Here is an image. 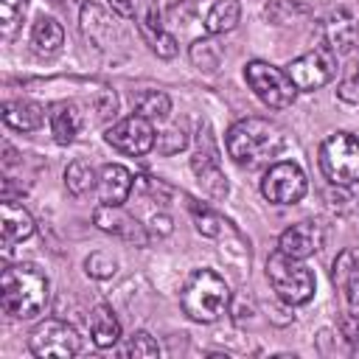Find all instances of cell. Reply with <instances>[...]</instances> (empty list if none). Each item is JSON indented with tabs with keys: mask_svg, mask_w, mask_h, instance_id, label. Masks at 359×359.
<instances>
[{
	"mask_svg": "<svg viewBox=\"0 0 359 359\" xmlns=\"http://www.w3.org/2000/svg\"><path fill=\"white\" fill-rule=\"evenodd\" d=\"M196 210V230L199 233H205V236H219L222 233V219L213 213V210H208V208H194Z\"/></svg>",
	"mask_w": 359,
	"mask_h": 359,
	"instance_id": "cell-32",
	"label": "cell"
},
{
	"mask_svg": "<svg viewBox=\"0 0 359 359\" xmlns=\"http://www.w3.org/2000/svg\"><path fill=\"white\" fill-rule=\"evenodd\" d=\"M50 121V135L59 146H67L76 140V135L81 132V112L73 101H56L48 112Z\"/></svg>",
	"mask_w": 359,
	"mask_h": 359,
	"instance_id": "cell-18",
	"label": "cell"
},
{
	"mask_svg": "<svg viewBox=\"0 0 359 359\" xmlns=\"http://www.w3.org/2000/svg\"><path fill=\"white\" fill-rule=\"evenodd\" d=\"M93 219H95V224H98L104 233H112V236H121V238L137 241V244L146 241V236L140 233V224H137L132 216H126V213L121 210V205H101V208H95Z\"/></svg>",
	"mask_w": 359,
	"mask_h": 359,
	"instance_id": "cell-17",
	"label": "cell"
},
{
	"mask_svg": "<svg viewBox=\"0 0 359 359\" xmlns=\"http://www.w3.org/2000/svg\"><path fill=\"white\" fill-rule=\"evenodd\" d=\"M50 300L48 278L36 264H14L3 269L0 278V303L3 311L14 320H36L45 314Z\"/></svg>",
	"mask_w": 359,
	"mask_h": 359,
	"instance_id": "cell-1",
	"label": "cell"
},
{
	"mask_svg": "<svg viewBox=\"0 0 359 359\" xmlns=\"http://www.w3.org/2000/svg\"><path fill=\"white\" fill-rule=\"evenodd\" d=\"M339 98L348 104H359V62H348L339 76Z\"/></svg>",
	"mask_w": 359,
	"mask_h": 359,
	"instance_id": "cell-28",
	"label": "cell"
},
{
	"mask_svg": "<svg viewBox=\"0 0 359 359\" xmlns=\"http://www.w3.org/2000/svg\"><path fill=\"white\" fill-rule=\"evenodd\" d=\"M132 171L121 163H107L98 174V199L101 205H123L132 194Z\"/></svg>",
	"mask_w": 359,
	"mask_h": 359,
	"instance_id": "cell-14",
	"label": "cell"
},
{
	"mask_svg": "<svg viewBox=\"0 0 359 359\" xmlns=\"http://www.w3.org/2000/svg\"><path fill=\"white\" fill-rule=\"evenodd\" d=\"M118 353H121V356H135V359H151V356L160 353V348H157V342L151 339V334L135 331V334L121 345Z\"/></svg>",
	"mask_w": 359,
	"mask_h": 359,
	"instance_id": "cell-26",
	"label": "cell"
},
{
	"mask_svg": "<svg viewBox=\"0 0 359 359\" xmlns=\"http://www.w3.org/2000/svg\"><path fill=\"white\" fill-rule=\"evenodd\" d=\"M180 300H182V311L194 323H213L224 314L227 300H230V289H227L224 278L216 275L213 269H196L185 280Z\"/></svg>",
	"mask_w": 359,
	"mask_h": 359,
	"instance_id": "cell-3",
	"label": "cell"
},
{
	"mask_svg": "<svg viewBox=\"0 0 359 359\" xmlns=\"http://www.w3.org/2000/svg\"><path fill=\"white\" fill-rule=\"evenodd\" d=\"M90 334H93V342L98 348L118 345V339H121V323H118V317H115V311L109 306L101 303V306H95L90 311Z\"/></svg>",
	"mask_w": 359,
	"mask_h": 359,
	"instance_id": "cell-21",
	"label": "cell"
},
{
	"mask_svg": "<svg viewBox=\"0 0 359 359\" xmlns=\"http://www.w3.org/2000/svg\"><path fill=\"white\" fill-rule=\"evenodd\" d=\"M191 165H194L199 182L208 188L210 196H224L227 194V180H224V174L219 168V151H216V143H213L208 126H205V135L199 132V149H196Z\"/></svg>",
	"mask_w": 359,
	"mask_h": 359,
	"instance_id": "cell-12",
	"label": "cell"
},
{
	"mask_svg": "<svg viewBox=\"0 0 359 359\" xmlns=\"http://www.w3.org/2000/svg\"><path fill=\"white\" fill-rule=\"evenodd\" d=\"M65 185H67V191L73 196H84L98 185V177H95V171H93V165L87 160H73L65 168Z\"/></svg>",
	"mask_w": 359,
	"mask_h": 359,
	"instance_id": "cell-24",
	"label": "cell"
},
{
	"mask_svg": "<svg viewBox=\"0 0 359 359\" xmlns=\"http://www.w3.org/2000/svg\"><path fill=\"white\" fill-rule=\"evenodd\" d=\"M286 76L292 79V84L297 90H320L323 84H328L337 76V53L328 45H320L297 59H292V65L286 67Z\"/></svg>",
	"mask_w": 359,
	"mask_h": 359,
	"instance_id": "cell-8",
	"label": "cell"
},
{
	"mask_svg": "<svg viewBox=\"0 0 359 359\" xmlns=\"http://www.w3.org/2000/svg\"><path fill=\"white\" fill-rule=\"evenodd\" d=\"M356 39H359V25H356L353 14L345 11V8L331 11L328 20H325V42H328V48L334 53H351Z\"/></svg>",
	"mask_w": 359,
	"mask_h": 359,
	"instance_id": "cell-15",
	"label": "cell"
},
{
	"mask_svg": "<svg viewBox=\"0 0 359 359\" xmlns=\"http://www.w3.org/2000/svg\"><path fill=\"white\" fill-rule=\"evenodd\" d=\"M135 112L140 115V118H146V121H163V118H168V112H171V98L165 95V93H160V90H146V93H140L137 98H135Z\"/></svg>",
	"mask_w": 359,
	"mask_h": 359,
	"instance_id": "cell-25",
	"label": "cell"
},
{
	"mask_svg": "<svg viewBox=\"0 0 359 359\" xmlns=\"http://www.w3.org/2000/svg\"><path fill=\"white\" fill-rule=\"evenodd\" d=\"M135 22H137V31H140L143 42H146L160 59H174V56H177L180 45H177V39L163 28L157 0H140V6H137V11H135Z\"/></svg>",
	"mask_w": 359,
	"mask_h": 359,
	"instance_id": "cell-11",
	"label": "cell"
},
{
	"mask_svg": "<svg viewBox=\"0 0 359 359\" xmlns=\"http://www.w3.org/2000/svg\"><path fill=\"white\" fill-rule=\"evenodd\" d=\"M25 17V0H0V31L3 36H14Z\"/></svg>",
	"mask_w": 359,
	"mask_h": 359,
	"instance_id": "cell-27",
	"label": "cell"
},
{
	"mask_svg": "<svg viewBox=\"0 0 359 359\" xmlns=\"http://www.w3.org/2000/svg\"><path fill=\"white\" fill-rule=\"evenodd\" d=\"M109 3V8L115 11V14H121V17H135V11H137V6H140V0H107Z\"/></svg>",
	"mask_w": 359,
	"mask_h": 359,
	"instance_id": "cell-33",
	"label": "cell"
},
{
	"mask_svg": "<svg viewBox=\"0 0 359 359\" xmlns=\"http://www.w3.org/2000/svg\"><path fill=\"white\" fill-rule=\"evenodd\" d=\"M28 348L39 359H48V356H53V359H70V356L79 353L81 339H79V334H76L73 325H67L62 320H42L31 331Z\"/></svg>",
	"mask_w": 359,
	"mask_h": 359,
	"instance_id": "cell-7",
	"label": "cell"
},
{
	"mask_svg": "<svg viewBox=\"0 0 359 359\" xmlns=\"http://www.w3.org/2000/svg\"><path fill=\"white\" fill-rule=\"evenodd\" d=\"M323 241H325V233H323L320 222L306 219V222H297V224H292V227H286V230L280 233L278 250H280L283 255H292V258L306 261L309 255H314V252L323 247Z\"/></svg>",
	"mask_w": 359,
	"mask_h": 359,
	"instance_id": "cell-13",
	"label": "cell"
},
{
	"mask_svg": "<svg viewBox=\"0 0 359 359\" xmlns=\"http://www.w3.org/2000/svg\"><path fill=\"white\" fill-rule=\"evenodd\" d=\"M84 269H87V275H90V278L104 280V278H112V275H115L118 264H115V258H112V255H107V252H93V255L84 261Z\"/></svg>",
	"mask_w": 359,
	"mask_h": 359,
	"instance_id": "cell-30",
	"label": "cell"
},
{
	"mask_svg": "<svg viewBox=\"0 0 359 359\" xmlns=\"http://www.w3.org/2000/svg\"><path fill=\"white\" fill-rule=\"evenodd\" d=\"M65 42V31L53 17H39L31 28V45L39 56H53L62 50Z\"/></svg>",
	"mask_w": 359,
	"mask_h": 359,
	"instance_id": "cell-22",
	"label": "cell"
},
{
	"mask_svg": "<svg viewBox=\"0 0 359 359\" xmlns=\"http://www.w3.org/2000/svg\"><path fill=\"white\" fill-rule=\"evenodd\" d=\"M306 191H309V180L303 168L289 160L272 163L261 180V194L275 205H294L306 196Z\"/></svg>",
	"mask_w": 359,
	"mask_h": 359,
	"instance_id": "cell-9",
	"label": "cell"
},
{
	"mask_svg": "<svg viewBox=\"0 0 359 359\" xmlns=\"http://www.w3.org/2000/svg\"><path fill=\"white\" fill-rule=\"evenodd\" d=\"M3 123L17 132H36L45 123V109L36 101H6L3 104Z\"/></svg>",
	"mask_w": 359,
	"mask_h": 359,
	"instance_id": "cell-20",
	"label": "cell"
},
{
	"mask_svg": "<svg viewBox=\"0 0 359 359\" xmlns=\"http://www.w3.org/2000/svg\"><path fill=\"white\" fill-rule=\"evenodd\" d=\"M185 143H188V137H185V132H182L180 126L160 129L157 137H154V149H157L160 154H177V151L185 149Z\"/></svg>",
	"mask_w": 359,
	"mask_h": 359,
	"instance_id": "cell-29",
	"label": "cell"
},
{
	"mask_svg": "<svg viewBox=\"0 0 359 359\" xmlns=\"http://www.w3.org/2000/svg\"><path fill=\"white\" fill-rule=\"evenodd\" d=\"M334 283L342 292L345 303L356 309L359 306V258L353 255V250H342L334 258Z\"/></svg>",
	"mask_w": 359,
	"mask_h": 359,
	"instance_id": "cell-19",
	"label": "cell"
},
{
	"mask_svg": "<svg viewBox=\"0 0 359 359\" xmlns=\"http://www.w3.org/2000/svg\"><path fill=\"white\" fill-rule=\"evenodd\" d=\"M244 79L252 87V93L266 107H272V109H283V107H289L294 101L297 87L292 84V79L286 76V70H280V67H275L269 62H261V59L247 62Z\"/></svg>",
	"mask_w": 359,
	"mask_h": 359,
	"instance_id": "cell-6",
	"label": "cell"
},
{
	"mask_svg": "<svg viewBox=\"0 0 359 359\" xmlns=\"http://www.w3.org/2000/svg\"><path fill=\"white\" fill-rule=\"evenodd\" d=\"M266 278L275 294L289 306H303L314 297V272L300 258L283 255L280 250L266 258Z\"/></svg>",
	"mask_w": 359,
	"mask_h": 359,
	"instance_id": "cell-4",
	"label": "cell"
},
{
	"mask_svg": "<svg viewBox=\"0 0 359 359\" xmlns=\"http://www.w3.org/2000/svg\"><path fill=\"white\" fill-rule=\"evenodd\" d=\"M191 59H194V65L213 70L219 65V48H213V42H208V39H196L191 45Z\"/></svg>",
	"mask_w": 359,
	"mask_h": 359,
	"instance_id": "cell-31",
	"label": "cell"
},
{
	"mask_svg": "<svg viewBox=\"0 0 359 359\" xmlns=\"http://www.w3.org/2000/svg\"><path fill=\"white\" fill-rule=\"evenodd\" d=\"M154 137H157V132H154L151 121L140 118L137 112L129 115V118H121V121L112 123V126L107 129V135H104V140H107L115 151L129 154V157H140V154L151 151V149H154Z\"/></svg>",
	"mask_w": 359,
	"mask_h": 359,
	"instance_id": "cell-10",
	"label": "cell"
},
{
	"mask_svg": "<svg viewBox=\"0 0 359 359\" xmlns=\"http://www.w3.org/2000/svg\"><path fill=\"white\" fill-rule=\"evenodd\" d=\"M0 233H3V244L6 247L17 244V241H25L34 233L31 213L22 205H17L14 199H8V196L0 205Z\"/></svg>",
	"mask_w": 359,
	"mask_h": 359,
	"instance_id": "cell-16",
	"label": "cell"
},
{
	"mask_svg": "<svg viewBox=\"0 0 359 359\" xmlns=\"http://www.w3.org/2000/svg\"><path fill=\"white\" fill-rule=\"evenodd\" d=\"M238 17H241L238 0H219L210 6L208 17H205V31L208 34H227L238 25Z\"/></svg>",
	"mask_w": 359,
	"mask_h": 359,
	"instance_id": "cell-23",
	"label": "cell"
},
{
	"mask_svg": "<svg viewBox=\"0 0 359 359\" xmlns=\"http://www.w3.org/2000/svg\"><path fill=\"white\" fill-rule=\"evenodd\" d=\"M224 146L238 165L252 168V165L269 163L283 149V132L278 123L266 118H244L227 129Z\"/></svg>",
	"mask_w": 359,
	"mask_h": 359,
	"instance_id": "cell-2",
	"label": "cell"
},
{
	"mask_svg": "<svg viewBox=\"0 0 359 359\" xmlns=\"http://www.w3.org/2000/svg\"><path fill=\"white\" fill-rule=\"evenodd\" d=\"M320 168L337 188L359 182V140L351 132H334L320 143Z\"/></svg>",
	"mask_w": 359,
	"mask_h": 359,
	"instance_id": "cell-5",
	"label": "cell"
}]
</instances>
